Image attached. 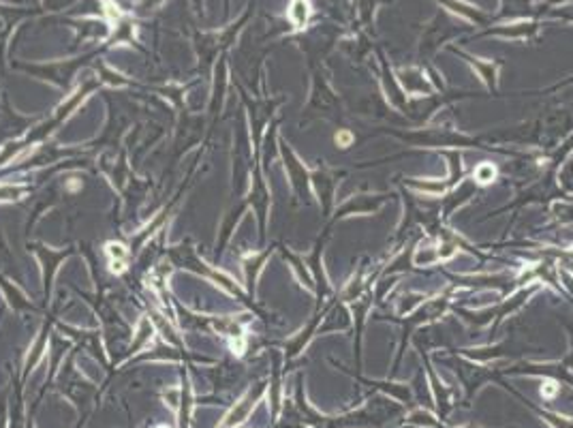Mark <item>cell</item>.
<instances>
[{"label": "cell", "mask_w": 573, "mask_h": 428, "mask_svg": "<svg viewBox=\"0 0 573 428\" xmlns=\"http://www.w3.org/2000/svg\"><path fill=\"white\" fill-rule=\"evenodd\" d=\"M255 407V394L253 392H248L246 396L239 403H235V407L231 411H229L227 415H225V422H223V428H233V426H237V424H242L246 417H248V413H251V409Z\"/></svg>", "instance_id": "cell-1"}, {"label": "cell", "mask_w": 573, "mask_h": 428, "mask_svg": "<svg viewBox=\"0 0 573 428\" xmlns=\"http://www.w3.org/2000/svg\"><path fill=\"white\" fill-rule=\"evenodd\" d=\"M289 15L297 26H304V22L308 19V3L306 0H293V5L289 9Z\"/></svg>", "instance_id": "cell-2"}, {"label": "cell", "mask_w": 573, "mask_h": 428, "mask_svg": "<svg viewBox=\"0 0 573 428\" xmlns=\"http://www.w3.org/2000/svg\"><path fill=\"white\" fill-rule=\"evenodd\" d=\"M24 186H19V184H0V202H13V199H17V197H22L24 195Z\"/></svg>", "instance_id": "cell-3"}, {"label": "cell", "mask_w": 573, "mask_h": 428, "mask_svg": "<svg viewBox=\"0 0 573 428\" xmlns=\"http://www.w3.org/2000/svg\"><path fill=\"white\" fill-rule=\"evenodd\" d=\"M107 253L111 257V262H124V259H127V248H124V244H120V242L107 244Z\"/></svg>", "instance_id": "cell-4"}, {"label": "cell", "mask_w": 573, "mask_h": 428, "mask_svg": "<svg viewBox=\"0 0 573 428\" xmlns=\"http://www.w3.org/2000/svg\"><path fill=\"white\" fill-rule=\"evenodd\" d=\"M137 340H135V345H141L143 340H148L150 336H152V326H150V321L148 319H141L139 321V330H137Z\"/></svg>", "instance_id": "cell-5"}, {"label": "cell", "mask_w": 573, "mask_h": 428, "mask_svg": "<svg viewBox=\"0 0 573 428\" xmlns=\"http://www.w3.org/2000/svg\"><path fill=\"white\" fill-rule=\"evenodd\" d=\"M477 178L481 180V182L492 180V178H494V167H492V165H481V167L477 169Z\"/></svg>", "instance_id": "cell-6"}, {"label": "cell", "mask_w": 573, "mask_h": 428, "mask_svg": "<svg viewBox=\"0 0 573 428\" xmlns=\"http://www.w3.org/2000/svg\"><path fill=\"white\" fill-rule=\"evenodd\" d=\"M124 270V262H111V272H122Z\"/></svg>", "instance_id": "cell-7"}, {"label": "cell", "mask_w": 573, "mask_h": 428, "mask_svg": "<svg viewBox=\"0 0 573 428\" xmlns=\"http://www.w3.org/2000/svg\"><path fill=\"white\" fill-rule=\"evenodd\" d=\"M544 392H546V394H554V392H556V388H554V383H548V388H546Z\"/></svg>", "instance_id": "cell-8"}, {"label": "cell", "mask_w": 573, "mask_h": 428, "mask_svg": "<svg viewBox=\"0 0 573 428\" xmlns=\"http://www.w3.org/2000/svg\"><path fill=\"white\" fill-rule=\"evenodd\" d=\"M161 428H167V426H161Z\"/></svg>", "instance_id": "cell-9"}]
</instances>
